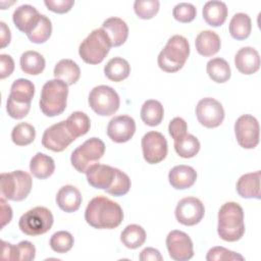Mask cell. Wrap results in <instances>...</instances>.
<instances>
[{
	"mask_svg": "<svg viewBox=\"0 0 261 261\" xmlns=\"http://www.w3.org/2000/svg\"><path fill=\"white\" fill-rule=\"evenodd\" d=\"M85 219L94 228L112 229L122 222L123 211L118 203L107 197L97 196L88 203Z\"/></svg>",
	"mask_w": 261,
	"mask_h": 261,
	"instance_id": "cell-1",
	"label": "cell"
},
{
	"mask_svg": "<svg viewBox=\"0 0 261 261\" xmlns=\"http://www.w3.org/2000/svg\"><path fill=\"white\" fill-rule=\"evenodd\" d=\"M217 232L226 242H237L245 233L244 210L236 202L224 203L218 211Z\"/></svg>",
	"mask_w": 261,
	"mask_h": 261,
	"instance_id": "cell-2",
	"label": "cell"
},
{
	"mask_svg": "<svg viewBox=\"0 0 261 261\" xmlns=\"http://www.w3.org/2000/svg\"><path fill=\"white\" fill-rule=\"evenodd\" d=\"M190 55L188 40L180 35L170 37L165 47L160 51L157 62L165 72H176L182 68Z\"/></svg>",
	"mask_w": 261,
	"mask_h": 261,
	"instance_id": "cell-3",
	"label": "cell"
},
{
	"mask_svg": "<svg viewBox=\"0 0 261 261\" xmlns=\"http://www.w3.org/2000/svg\"><path fill=\"white\" fill-rule=\"evenodd\" d=\"M68 86L61 80H50L46 82L41 91L40 109L46 116L53 117L61 114L67 103Z\"/></svg>",
	"mask_w": 261,
	"mask_h": 261,
	"instance_id": "cell-4",
	"label": "cell"
},
{
	"mask_svg": "<svg viewBox=\"0 0 261 261\" xmlns=\"http://www.w3.org/2000/svg\"><path fill=\"white\" fill-rule=\"evenodd\" d=\"M111 42L106 32L100 28L93 30L79 47L81 58L88 64L101 63L111 48Z\"/></svg>",
	"mask_w": 261,
	"mask_h": 261,
	"instance_id": "cell-5",
	"label": "cell"
},
{
	"mask_svg": "<svg viewBox=\"0 0 261 261\" xmlns=\"http://www.w3.org/2000/svg\"><path fill=\"white\" fill-rule=\"evenodd\" d=\"M32 176L22 170L2 172L0 175L1 197L10 201H22L31 193Z\"/></svg>",
	"mask_w": 261,
	"mask_h": 261,
	"instance_id": "cell-6",
	"label": "cell"
},
{
	"mask_svg": "<svg viewBox=\"0 0 261 261\" xmlns=\"http://www.w3.org/2000/svg\"><path fill=\"white\" fill-rule=\"evenodd\" d=\"M105 153V144L99 138H91L76 147L70 156L72 166L81 173L87 170L103 157Z\"/></svg>",
	"mask_w": 261,
	"mask_h": 261,
	"instance_id": "cell-7",
	"label": "cell"
},
{
	"mask_svg": "<svg viewBox=\"0 0 261 261\" xmlns=\"http://www.w3.org/2000/svg\"><path fill=\"white\" fill-rule=\"evenodd\" d=\"M52 212L43 206H37L23 213L18 220L19 229L28 236H40L49 231L53 225Z\"/></svg>",
	"mask_w": 261,
	"mask_h": 261,
	"instance_id": "cell-8",
	"label": "cell"
},
{
	"mask_svg": "<svg viewBox=\"0 0 261 261\" xmlns=\"http://www.w3.org/2000/svg\"><path fill=\"white\" fill-rule=\"evenodd\" d=\"M88 102L92 110L101 116L114 114L120 105V99L116 91L106 85L93 88L89 94Z\"/></svg>",
	"mask_w": 261,
	"mask_h": 261,
	"instance_id": "cell-9",
	"label": "cell"
},
{
	"mask_svg": "<svg viewBox=\"0 0 261 261\" xmlns=\"http://www.w3.org/2000/svg\"><path fill=\"white\" fill-rule=\"evenodd\" d=\"M238 144L244 149H253L259 143L260 127L256 117L251 114L241 115L234 122Z\"/></svg>",
	"mask_w": 261,
	"mask_h": 261,
	"instance_id": "cell-10",
	"label": "cell"
},
{
	"mask_svg": "<svg viewBox=\"0 0 261 261\" xmlns=\"http://www.w3.org/2000/svg\"><path fill=\"white\" fill-rule=\"evenodd\" d=\"M143 157L149 164H157L167 155V141L165 137L155 130L146 133L141 141Z\"/></svg>",
	"mask_w": 261,
	"mask_h": 261,
	"instance_id": "cell-11",
	"label": "cell"
},
{
	"mask_svg": "<svg viewBox=\"0 0 261 261\" xmlns=\"http://www.w3.org/2000/svg\"><path fill=\"white\" fill-rule=\"evenodd\" d=\"M198 121L205 127L213 128L219 126L224 119V109L219 101L214 98H203L196 106Z\"/></svg>",
	"mask_w": 261,
	"mask_h": 261,
	"instance_id": "cell-12",
	"label": "cell"
},
{
	"mask_svg": "<svg viewBox=\"0 0 261 261\" xmlns=\"http://www.w3.org/2000/svg\"><path fill=\"white\" fill-rule=\"evenodd\" d=\"M75 138L69 133L65 120L59 121L46 128L42 137V145L53 152H62Z\"/></svg>",
	"mask_w": 261,
	"mask_h": 261,
	"instance_id": "cell-13",
	"label": "cell"
},
{
	"mask_svg": "<svg viewBox=\"0 0 261 261\" xmlns=\"http://www.w3.org/2000/svg\"><path fill=\"white\" fill-rule=\"evenodd\" d=\"M174 214L179 223L193 226L203 219L205 207L200 199L196 197H186L177 203Z\"/></svg>",
	"mask_w": 261,
	"mask_h": 261,
	"instance_id": "cell-14",
	"label": "cell"
},
{
	"mask_svg": "<svg viewBox=\"0 0 261 261\" xmlns=\"http://www.w3.org/2000/svg\"><path fill=\"white\" fill-rule=\"evenodd\" d=\"M166 247L171 259L187 261L194 256V247L188 233L181 230H171L166 237Z\"/></svg>",
	"mask_w": 261,
	"mask_h": 261,
	"instance_id": "cell-15",
	"label": "cell"
},
{
	"mask_svg": "<svg viewBox=\"0 0 261 261\" xmlns=\"http://www.w3.org/2000/svg\"><path fill=\"white\" fill-rule=\"evenodd\" d=\"M136 132L135 119L128 115H118L110 119L107 125V136L115 143L129 141Z\"/></svg>",
	"mask_w": 261,
	"mask_h": 261,
	"instance_id": "cell-16",
	"label": "cell"
},
{
	"mask_svg": "<svg viewBox=\"0 0 261 261\" xmlns=\"http://www.w3.org/2000/svg\"><path fill=\"white\" fill-rule=\"evenodd\" d=\"M90 186L99 190H107L111 187L115 177V167L99 162L92 165L86 172Z\"/></svg>",
	"mask_w": 261,
	"mask_h": 261,
	"instance_id": "cell-17",
	"label": "cell"
},
{
	"mask_svg": "<svg viewBox=\"0 0 261 261\" xmlns=\"http://www.w3.org/2000/svg\"><path fill=\"white\" fill-rule=\"evenodd\" d=\"M237 69L243 74H253L260 68V56L253 47L241 48L234 56Z\"/></svg>",
	"mask_w": 261,
	"mask_h": 261,
	"instance_id": "cell-18",
	"label": "cell"
},
{
	"mask_svg": "<svg viewBox=\"0 0 261 261\" xmlns=\"http://www.w3.org/2000/svg\"><path fill=\"white\" fill-rule=\"evenodd\" d=\"M197 179V171L189 165H176L170 169L168 180L172 188L176 190H186L191 188Z\"/></svg>",
	"mask_w": 261,
	"mask_h": 261,
	"instance_id": "cell-19",
	"label": "cell"
},
{
	"mask_svg": "<svg viewBox=\"0 0 261 261\" xmlns=\"http://www.w3.org/2000/svg\"><path fill=\"white\" fill-rule=\"evenodd\" d=\"M56 204L66 213L75 212L82 204L81 192L74 186L65 185L57 192Z\"/></svg>",
	"mask_w": 261,
	"mask_h": 261,
	"instance_id": "cell-20",
	"label": "cell"
},
{
	"mask_svg": "<svg viewBox=\"0 0 261 261\" xmlns=\"http://www.w3.org/2000/svg\"><path fill=\"white\" fill-rule=\"evenodd\" d=\"M102 29L108 35L112 47L121 46L128 37V27L126 22L116 16L105 19L102 23Z\"/></svg>",
	"mask_w": 261,
	"mask_h": 261,
	"instance_id": "cell-21",
	"label": "cell"
},
{
	"mask_svg": "<svg viewBox=\"0 0 261 261\" xmlns=\"http://www.w3.org/2000/svg\"><path fill=\"white\" fill-rule=\"evenodd\" d=\"M260 170L243 174L237 181V192L245 199H260Z\"/></svg>",
	"mask_w": 261,
	"mask_h": 261,
	"instance_id": "cell-22",
	"label": "cell"
},
{
	"mask_svg": "<svg viewBox=\"0 0 261 261\" xmlns=\"http://www.w3.org/2000/svg\"><path fill=\"white\" fill-rule=\"evenodd\" d=\"M220 45L221 42L219 36L210 30L200 32L195 41L197 52L204 57H209L216 54L220 49Z\"/></svg>",
	"mask_w": 261,
	"mask_h": 261,
	"instance_id": "cell-23",
	"label": "cell"
},
{
	"mask_svg": "<svg viewBox=\"0 0 261 261\" xmlns=\"http://www.w3.org/2000/svg\"><path fill=\"white\" fill-rule=\"evenodd\" d=\"M203 18L211 27H220L227 17V7L222 1H208L203 6Z\"/></svg>",
	"mask_w": 261,
	"mask_h": 261,
	"instance_id": "cell-24",
	"label": "cell"
},
{
	"mask_svg": "<svg viewBox=\"0 0 261 261\" xmlns=\"http://www.w3.org/2000/svg\"><path fill=\"white\" fill-rule=\"evenodd\" d=\"M40 14L41 13L33 5L22 4L14 10L12 20L18 31L27 34Z\"/></svg>",
	"mask_w": 261,
	"mask_h": 261,
	"instance_id": "cell-25",
	"label": "cell"
},
{
	"mask_svg": "<svg viewBox=\"0 0 261 261\" xmlns=\"http://www.w3.org/2000/svg\"><path fill=\"white\" fill-rule=\"evenodd\" d=\"M54 77L61 80L67 86L75 84L81 76V69L77 63L71 59H61L58 61L53 70Z\"/></svg>",
	"mask_w": 261,
	"mask_h": 261,
	"instance_id": "cell-26",
	"label": "cell"
},
{
	"mask_svg": "<svg viewBox=\"0 0 261 261\" xmlns=\"http://www.w3.org/2000/svg\"><path fill=\"white\" fill-rule=\"evenodd\" d=\"M55 170V163L52 157L38 152L31 159L30 171L31 173L40 179H45L53 174Z\"/></svg>",
	"mask_w": 261,
	"mask_h": 261,
	"instance_id": "cell-27",
	"label": "cell"
},
{
	"mask_svg": "<svg viewBox=\"0 0 261 261\" xmlns=\"http://www.w3.org/2000/svg\"><path fill=\"white\" fill-rule=\"evenodd\" d=\"M35 95V85L33 82L27 79L15 80L11 87L8 98L17 103L31 104V101Z\"/></svg>",
	"mask_w": 261,
	"mask_h": 261,
	"instance_id": "cell-28",
	"label": "cell"
},
{
	"mask_svg": "<svg viewBox=\"0 0 261 261\" xmlns=\"http://www.w3.org/2000/svg\"><path fill=\"white\" fill-rule=\"evenodd\" d=\"M52 34L51 20L44 14H40L32 28L25 34L29 40L35 44L45 43Z\"/></svg>",
	"mask_w": 261,
	"mask_h": 261,
	"instance_id": "cell-29",
	"label": "cell"
},
{
	"mask_svg": "<svg viewBox=\"0 0 261 261\" xmlns=\"http://www.w3.org/2000/svg\"><path fill=\"white\" fill-rule=\"evenodd\" d=\"M130 73L129 63L122 57L111 58L104 66L105 76L112 82H121Z\"/></svg>",
	"mask_w": 261,
	"mask_h": 261,
	"instance_id": "cell-30",
	"label": "cell"
},
{
	"mask_svg": "<svg viewBox=\"0 0 261 261\" xmlns=\"http://www.w3.org/2000/svg\"><path fill=\"white\" fill-rule=\"evenodd\" d=\"M229 34L239 41L247 39L252 31V21L250 16L244 12L236 13L229 21Z\"/></svg>",
	"mask_w": 261,
	"mask_h": 261,
	"instance_id": "cell-31",
	"label": "cell"
},
{
	"mask_svg": "<svg viewBox=\"0 0 261 261\" xmlns=\"http://www.w3.org/2000/svg\"><path fill=\"white\" fill-rule=\"evenodd\" d=\"M140 115L145 124L149 126H156L160 124L163 119L164 109L159 101L150 99L145 101L142 105Z\"/></svg>",
	"mask_w": 261,
	"mask_h": 261,
	"instance_id": "cell-32",
	"label": "cell"
},
{
	"mask_svg": "<svg viewBox=\"0 0 261 261\" xmlns=\"http://www.w3.org/2000/svg\"><path fill=\"white\" fill-rule=\"evenodd\" d=\"M20 68L27 74L38 75L43 72L46 62L45 58L37 51L29 50L20 56Z\"/></svg>",
	"mask_w": 261,
	"mask_h": 261,
	"instance_id": "cell-33",
	"label": "cell"
},
{
	"mask_svg": "<svg viewBox=\"0 0 261 261\" xmlns=\"http://www.w3.org/2000/svg\"><path fill=\"white\" fill-rule=\"evenodd\" d=\"M206 71L209 75V77L218 84L225 83L229 80L231 70L228 62L221 58V57H216L212 58L207 62L206 65Z\"/></svg>",
	"mask_w": 261,
	"mask_h": 261,
	"instance_id": "cell-34",
	"label": "cell"
},
{
	"mask_svg": "<svg viewBox=\"0 0 261 261\" xmlns=\"http://www.w3.org/2000/svg\"><path fill=\"white\" fill-rule=\"evenodd\" d=\"M120 241L126 248L137 249L144 245L146 241V231L139 224H129L121 231Z\"/></svg>",
	"mask_w": 261,
	"mask_h": 261,
	"instance_id": "cell-35",
	"label": "cell"
},
{
	"mask_svg": "<svg viewBox=\"0 0 261 261\" xmlns=\"http://www.w3.org/2000/svg\"><path fill=\"white\" fill-rule=\"evenodd\" d=\"M66 126L69 133L76 139L86 135L91 127V121L89 116L82 111L72 112L65 120Z\"/></svg>",
	"mask_w": 261,
	"mask_h": 261,
	"instance_id": "cell-36",
	"label": "cell"
},
{
	"mask_svg": "<svg viewBox=\"0 0 261 261\" xmlns=\"http://www.w3.org/2000/svg\"><path fill=\"white\" fill-rule=\"evenodd\" d=\"M199 140L191 134H187L181 139L174 141V150L181 158H192L200 151Z\"/></svg>",
	"mask_w": 261,
	"mask_h": 261,
	"instance_id": "cell-37",
	"label": "cell"
},
{
	"mask_svg": "<svg viewBox=\"0 0 261 261\" xmlns=\"http://www.w3.org/2000/svg\"><path fill=\"white\" fill-rule=\"evenodd\" d=\"M36 138L35 127L28 122L16 124L11 132V140L17 146H27L34 142Z\"/></svg>",
	"mask_w": 261,
	"mask_h": 261,
	"instance_id": "cell-38",
	"label": "cell"
},
{
	"mask_svg": "<svg viewBox=\"0 0 261 261\" xmlns=\"http://www.w3.org/2000/svg\"><path fill=\"white\" fill-rule=\"evenodd\" d=\"M74 240L70 232L65 230H59L52 234L49 245L51 249L59 254L67 253L73 246Z\"/></svg>",
	"mask_w": 261,
	"mask_h": 261,
	"instance_id": "cell-39",
	"label": "cell"
},
{
	"mask_svg": "<svg viewBox=\"0 0 261 261\" xmlns=\"http://www.w3.org/2000/svg\"><path fill=\"white\" fill-rule=\"evenodd\" d=\"M132 182L126 173L121 171L118 168H115V177L114 180L111 185L110 188L105 190L106 193L115 196V197H120L128 193L130 189Z\"/></svg>",
	"mask_w": 261,
	"mask_h": 261,
	"instance_id": "cell-40",
	"label": "cell"
},
{
	"mask_svg": "<svg viewBox=\"0 0 261 261\" xmlns=\"http://www.w3.org/2000/svg\"><path fill=\"white\" fill-rule=\"evenodd\" d=\"M159 7L160 2L158 0H136L134 3L135 13L142 19H150L155 16Z\"/></svg>",
	"mask_w": 261,
	"mask_h": 261,
	"instance_id": "cell-41",
	"label": "cell"
},
{
	"mask_svg": "<svg viewBox=\"0 0 261 261\" xmlns=\"http://www.w3.org/2000/svg\"><path fill=\"white\" fill-rule=\"evenodd\" d=\"M172 15L177 21L187 23L195 19L197 15V9L192 3L180 2L173 7Z\"/></svg>",
	"mask_w": 261,
	"mask_h": 261,
	"instance_id": "cell-42",
	"label": "cell"
},
{
	"mask_svg": "<svg viewBox=\"0 0 261 261\" xmlns=\"http://www.w3.org/2000/svg\"><path fill=\"white\" fill-rule=\"evenodd\" d=\"M245 258L233 252L230 251L224 247H213L211 248L207 255L206 260L207 261H228V260H244Z\"/></svg>",
	"mask_w": 261,
	"mask_h": 261,
	"instance_id": "cell-43",
	"label": "cell"
},
{
	"mask_svg": "<svg viewBox=\"0 0 261 261\" xmlns=\"http://www.w3.org/2000/svg\"><path fill=\"white\" fill-rule=\"evenodd\" d=\"M30 109H31V104L17 103L12 99L7 98L6 111L10 117L14 119H21L28 115Z\"/></svg>",
	"mask_w": 261,
	"mask_h": 261,
	"instance_id": "cell-44",
	"label": "cell"
},
{
	"mask_svg": "<svg viewBox=\"0 0 261 261\" xmlns=\"http://www.w3.org/2000/svg\"><path fill=\"white\" fill-rule=\"evenodd\" d=\"M187 130H188V124L184 118L174 117L173 119L170 120L168 125V133L174 141H177L181 139L184 136H186Z\"/></svg>",
	"mask_w": 261,
	"mask_h": 261,
	"instance_id": "cell-45",
	"label": "cell"
},
{
	"mask_svg": "<svg viewBox=\"0 0 261 261\" xmlns=\"http://www.w3.org/2000/svg\"><path fill=\"white\" fill-rule=\"evenodd\" d=\"M44 4L46 7L55 13L68 12L74 4L73 0H45Z\"/></svg>",
	"mask_w": 261,
	"mask_h": 261,
	"instance_id": "cell-46",
	"label": "cell"
},
{
	"mask_svg": "<svg viewBox=\"0 0 261 261\" xmlns=\"http://www.w3.org/2000/svg\"><path fill=\"white\" fill-rule=\"evenodd\" d=\"M19 260L20 261H31L36 257V248L29 241H21L17 244Z\"/></svg>",
	"mask_w": 261,
	"mask_h": 261,
	"instance_id": "cell-47",
	"label": "cell"
},
{
	"mask_svg": "<svg viewBox=\"0 0 261 261\" xmlns=\"http://www.w3.org/2000/svg\"><path fill=\"white\" fill-rule=\"evenodd\" d=\"M1 248H2L1 258L3 260H8V261L19 260V253H18L17 245H12V244L2 240Z\"/></svg>",
	"mask_w": 261,
	"mask_h": 261,
	"instance_id": "cell-48",
	"label": "cell"
},
{
	"mask_svg": "<svg viewBox=\"0 0 261 261\" xmlns=\"http://www.w3.org/2000/svg\"><path fill=\"white\" fill-rule=\"evenodd\" d=\"M14 70V61L8 54L0 55V79L3 80L9 76Z\"/></svg>",
	"mask_w": 261,
	"mask_h": 261,
	"instance_id": "cell-49",
	"label": "cell"
},
{
	"mask_svg": "<svg viewBox=\"0 0 261 261\" xmlns=\"http://www.w3.org/2000/svg\"><path fill=\"white\" fill-rule=\"evenodd\" d=\"M141 261H162L163 258L160 254V252L155 248H145L139 256Z\"/></svg>",
	"mask_w": 261,
	"mask_h": 261,
	"instance_id": "cell-50",
	"label": "cell"
},
{
	"mask_svg": "<svg viewBox=\"0 0 261 261\" xmlns=\"http://www.w3.org/2000/svg\"><path fill=\"white\" fill-rule=\"evenodd\" d=\"M0 210H1V228H3L7 223L11 221V218H12V209L6 203L3 197H1L0 199Z\"/></svg>",
	"mask_w": 261,
	"mask_h": 261,
	"instance_id": "cell-51",
	"label": "cell"
},
{
	"mask_svg": "<svg viewBox=\"0 0 261 261\" xmlns=\"http://www.w3.org/2000/svg\"><path fill=\"white\" fill-rule=\"evenodd\" d=\"M0 39H1V48L6 47L11 40V34L9 28L4 21H0Z\"/></svg>",
	"mask_w": 261,
	"mask_h": 261,
	"instance_id": "cell-52",
	"label": "cell"
}]
</instances>
